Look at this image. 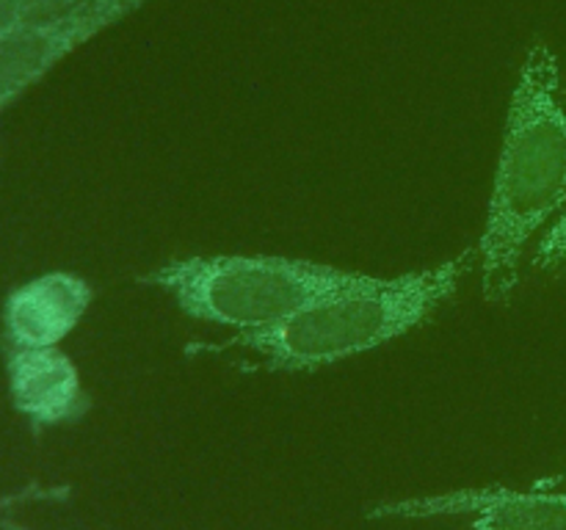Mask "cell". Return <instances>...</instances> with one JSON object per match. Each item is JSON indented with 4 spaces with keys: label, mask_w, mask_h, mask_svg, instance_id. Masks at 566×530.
<instances>
[{
    "label": "cell",
    "mask_w": 566,
    "mask_h": 530,
    "mask_svg": "<svg viewBox=\"0 0 566 530\" xmlns=\"http://www.w3.org/2000/svg\"><path fill=\"white\" fill-rule=\"evenodd\" d=\"M566 199V103L558 61L547 44L525 55L509 108L479 246L481 290L492 304L512 298L531 237Z\"/></svg>",
    "instance_id": "1"
},
{
    "label": "cell",
    "mask_w": 566,
    "mask_h": 530,
    "mask_svg": "<svg viewBox=\"0 0 566 530\" xmlns=\"http://www.w3.org/2000/svg\"><path fill=\"white\" fill-rule=\"evenodd\" d=\"M479 265V246L464 248L448 263L420 274H359L352 285L307 304L291 318L265 329L241 331L232 346L252 348L269 370H315L374 351L434 318L464 276Z\"/></svg>",
    "instance_id": "2"
},
{
    "label": "cell",
    "mask_w": 566,
    "mask_h": 530,
    "mask_svg": "<svg viewBox=\"0 0 566 530\" xmlns=\"http://www.w3.org/2000/svg\"><path fill=\"white\" fill-rule=\"evenodd\" d=\"M357 276L310 259L219 254L175 259L144 282L169 293L188 318L252 331L291 318Z\"/></svg>",
    "instance_id": "3"
},
{
    "label": "cell",
    "mask_w": 566,
    "mask_h": 530,
    "mask_svg": "<svg viewBox=\"0 0 566 530\" xmlns=\"http://www.w3.org/2000/svg\"><path fill=\"white\" fill-rule=\"evenodd\" d=\"M153 0H81L61 14L33 20L0 39V114L9 110L66 55Z\"/></svg>",
    "instance_id": "4"
},
{
    "label": "cell",
    "mask_w": 566,
    "mask_h": 530,
    "mask_svg": "<svg viewBox=\"0 0 566 530\" xmlns=\"http://www.w3.org/2000/svg\"><path fill=\"white\" fill-rule=\"evenodd\" d=\"M374 519H464L473 530H566V495L512 486L453 489L446 495L387 502Z\"/></svg>",
    "instance_id": "5"
},
{
    "label": "cell",
    "mask_w": 566,
    "mask_h": 530,
    "mask_svg": "<svg viewBox=\"0 0 566 530\" xmlns=\"http://www.w3.org/2000/svg\"><path fill=\"white\" fill-rule=\"evenodd\" d=\"M92 285L70 271H50L6 296L0 324L9 346L55 348L77 329L92 307Z\"/></svg>",
    "instance_id": "6"
},
{
    "label": "cell",
    "mask_w": 566,
    "mask_h": 530,
    "mask_svg": "<svg viewBox=\"0 0 566 530\" xmlns=\"http://www.w3.org/2000/svg\"><path fill=\"white\" fill-rule=\"evenodd\" d=\"M6 386L17 414L36 428L75 423L88 409L81 373L59 346H6Z\"/></svg>",
    "instance_id": "7"
},
{
    "label": "cell",
    "mask_w": 566,
    "mask_h": 530,
    "mask_svg": "<svg viewBox=\"0 0 566 530\" xmlns=\"http://www.w3.org/2000/svg\"><path fill=\"white\" fill-rule=\"evenodd\" d=\"M536 268H558V265L566 263V213L562 215L556 226L545 235V241L539 243V252L534 257Z\"/></svg>",
    "instance_id": "8"
},
{
    "label": "cell",
    "mask_w": 566,
    "mask_h": 530,
    "mask_svg": "<svg viewBox=\"0 0 566 530\" xmlns=\"http://www.w3.org/2000/svg\"><path fill=\"white\" fill-rule=\"evenodd\" d=\"M81 0H17L20 6L22 22H33V20H44V17L61 14V11L72 9Z\"/></svg>",
    "instance_id": "9"
}]
</instances>
